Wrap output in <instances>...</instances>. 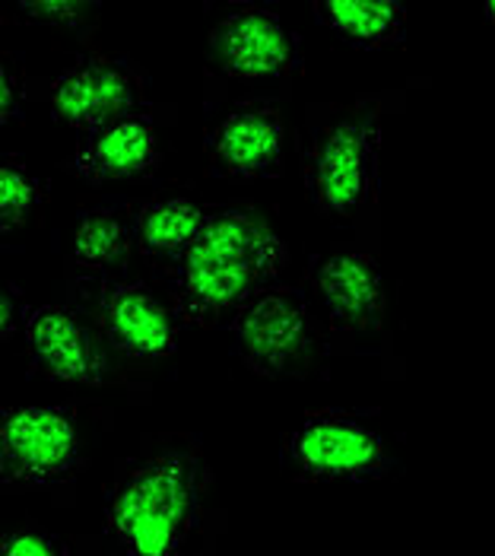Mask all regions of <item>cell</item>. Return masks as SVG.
Wrapping results in <instances>:
<instances>
[{
    "instance_id": "6da1fadb",
    "label": "cell",
    "mask_w": 495,
    "mask_h": 556,
    "mask_svg": "<svg viewBox=\"0 0 495 556\" xmlns=\"http://www.w3.org/2000/svg\"><path fill=\"white\" fill-rule=\"evenodd\" d=\"M287 257V242L261 214L248 207L206 214L194 242L172 264V315L188 325H219L280 283Z\"/></svg>"
},
{
    "instance_id": "7a4b0ae2",
    "label": "cell",
    "mask_w": 495,
    "mask_h": 556,
    "mask_svg": "<svg viewBox=\"0 0 495 556\" xmlns=\"http://www.w3.org/2000/svg\"><path fill=\"white\" fill-rule=\"evenodd\" d=\"M201 452L160 442L127 458L105 500V534L124 556H185L206 513Z\"/></svg>"
},
{
    "instance_id": "3957f363",
    "label": "cell",
    "mask_w": 495,
    "mask_h": 556,
    "mask_svg": "<svg viewBox=\"0 0 495 556\" xmlns=\"http://www.w3.org/2000/svg\"><path fill=\"white\" fill-rule=\"evenodd\" d=\"M394 92H381L308 112L302 178L312 204L325 216L359 219L375 207L384 115L394 109Z\"/></svg>"
},
{
    "instance_id": "277c9868",
    "label": "cell",
    "mask_w": 495,
    "mask_h": 556,
    "mask_svg": "<svg viewBox=\"0 0 495 556\" xmlns=\"http://www.w3.org/2000/svg\"><path fill=\"white\" fill-rule=\"evenodd\" d=\"M86 462L82 429L71 407H0V490L33 493L71 483Z\"/></svg>"
},
{
    "instance_id": "5b68a950",
    "label": "cell",
    "mask_w": 495,
    "mask_h": 556,
    "mask_svg": "<svg viewBox=\"0 0 495 556\" xmlns=\"http://www.w3.org/2000/svg\"><path fill=\"white\" fill-rule=\"evenodd\" d=\"M283 471L299 483H363L391 471L378 429L343 410H312L283 435Z\"/></svg>"
},
{
    "instance_id": "8992f818",
    "label": "cell",
    "mask_w": 495,
    "mask_h": 556,
    "mask_svg": "<svg viewBox=\"0 0 495 556\" xmlns=\"http://www.w3.org/2000/svg\"><path fill=\"white\" fill-rule=\"evenodd\" d=\"M229 334L239 359L254 376L283 379L312 359L318 321L302 290L274 283L229 318Z\"/></svg>"
},
{
    "instance_id": "52a82bcc",
    "label": "cell",
    "mask_w": 495,
    "mask_h": 556,
    "mask_svg": "<svg viewBox=\"0 0 495 556\" xmlns=\"http://www.w3.org/2000/svg\"><path fill=\"white\" fill-rule=\"evenodd\" d=\"M315 300L337 341H371L388 321V287L378 257L363 245H330L308 267Z\"/></svg>"
},
{
    "instance_id": "ba28073f",
    "label": "cell",
    "mask_w": 495,
    "mask_h": 556,
    "mask_svg": "<svg viewBox=\"0 0 495 556\" xmlns=\"http://www.w3.org/2000/svg\"><path fill=\"white\" fill-rule=\"evenodd\" d=\"M210 64L232 84H280L299 67V39L270 7L232 3L210 29Z\"/></svg>"
},
{
    "instance_id": "9c48e42d",
    "label": "cell",
    "mask_w": 495,
    "mask_h": 556,
    "mask_svg": "<svg viewBox=\"0 0 495 556\" xmlns=\"http://www.w3.org/2000/svg\"><path fill=\"white\" fill-rule=\"evenodd\" d=\"M143 99V74L130 61L109 54H82L64 67L48 89L51 115L80 134L140 112Z\"/></svg>"
},
{
    "instance_id": "30bf717a",
    "label": "cell",
    "mask_w": 495,
    "mask_h": 556,
    "mask_svg": "<svg viewBox=\"0 0 495 556\" xmlns=\"http://www.w3.org/2000/svg\"><path fill=\"white\" fill-rule=\"evenodd\" d=\"M20 331L33 353V363L61 386L102 388L112 379L105 341L61 302L23 305Z\"/></svg>"
},
{
    "instance_id": "8fae6325",
    "label": "cell",
    "mask_w": 495,
    "mask_h": 556,
    "mask_svg": "<svg viewBox=\"0 0 495 556\" xmlns=\"http://www.w3.org/2000/svg\"><path fill=\"white\" fill-rule=\"evenodd\" d=\"M102 341L134 363H160L178 346V318L147 283L109 277L96 296Z\"/></svg>"
},
{
    "instance_id": "7c38bea8",
    "label": "cell",
    "mask_w": 495,
    "mask_h": 556,
    "mask_svg": "<svg viewBox=\"0 0 495 556\" xmlns=\"http://www.w3.org/2000/svg\"><path fill=\"white\" fill-rule=\"evenodd\" d=\"M287 156V118L267 99L236 102L206 130V160L226 178H267Z\"/></svg>"
},
{
    "instance_id": "4fadbf2b",
    "label": "cell",
    "mask_w": 495,
    "mask_h": 556,
    "mask_svg": "<svg viewBox=\"0 0 495 556\" xmlns=\"http://www.w3.org/2000/svg\"><path fill=\"white\" fill-rule=\"evenodd\" d=\"M163 163L160 128L147 112L124 115L102 128L86 130L74 150L71 166L89 185L137 181Z\"/></svg>"
},
{
    "instance_id": "5bb4252c",
    "label": "cell",
    "mask_w": 495,
    "mask_h": 556,
    "mask_svg": "<svg viewBox=\"0 0 495 556\" xmlns=\"http://www.w3.org/2000/svg\"><path fill=\"white\" fill-rule=\"evenodd\" d=\"M204 204L185 194H163L150 198L137 214L130 216L134 249L156 264H175L185 249L194 242L206 219Z\"/></svg>"
},
{
    "instance_id": "9a60e30c",
    "label": "cell",
    "mask_w": 495,
    "mask_h": 556,
    "mask_svg": "<svg viewBox=\"0 0 495 556\" xmlns=\"http://www.w3.org/2000/svg\"><path fill=\"white\" fill-rule=\"evenodd\" d=\"M312 13L333 36L366 51L391 48L407 33V10L397 0H315Z\"/></svg>"
},
{
    "instance_id": "2e32d148",
    "label": "cell",
    "mask_w": 495,
    "mask_h": 556,
    "mask_svg": "<svg viewBox=\"0 0 495 556\" xmlns=\"http://www.w3.org/2000/svg\"><path fill=\"white\" fill-rule=\"evenodd\" d=\"M134 252L130 216L118 207H89L77 216L71 236V264L80 274H112Z\"/></svg>"
},
{
    "instance_id": "e0dca14e",
    "label": "cell",
    "mask_w": 495,
    "mask_h": 556,
    "mask_svg": "<svg viewBox=\"0 0 495 556\" xmlns=\"http://www.w3.org/2000/svg\"><path fill=\"white\" fill-rule=\"evenodd\" d=\"M45 204V185L29 163L0 156V229H23Z\"/></svg>"
},
{
    "instance_id": "ac0fdd59",
    "label": "cell",
    "mask_w": 495,
    "mask_h": 556,
    "mask_svg": "<svg viewBox=\"0 0 495 556\" xmlns=\"http://www.w3.org/2000/svg\"><path fill=\"white\" fill-rule=\"evenodd\" d=\"M96 3H74V0H36V3H20L16 13L26 23L48 26V29H64V33H80L96 16Z\"/></svg>"
},
{
    "instance_id": "d6986e66",
    "label": "cell",
    "mask_w": 495,
    "mask_h": 556,
    "mask_svg": "<svg viewBox=\"0 0 495 556\" xmlns=\"http://www.w3.org/2000/svg\"><path fill=\"white\" fill-rule=\"evenodd\" d=\"M0 556H71V551L41 525H16L0 531Z\"/></svg>"
},
{
    "instance_id": "ffe728a7",
    "label": "cell",
    "mask_w": 495,
    "mask_h": 556,
    "mask_svg": "<svg viewBox=\"0 0 495 556\" xmlns=\"http://www.w3.org/2000/svg\"><path fill=\"white\" fill-rule=\"evenodd\" d=\"M20 102H23V86L16 71L10 67V61L0 54V128L10 125L20 112Z\"/></svg>"
},
{
    "instance_id": "44dd1931",
    "label": "cell",
    "mask_w": 495,
    "mask_h": 556,
    "mask_svg": "<svg viewBox=\"0 0 495 556\" xmlns=\"http://www.w3.org/2000/svg\"><path fill=\"white\" fill-rule=\"evenodd\" d=\"M20 315H23V305L16 300V293L7 283H0V346L20 331Z\"/></svg>"
}]
</instances>
